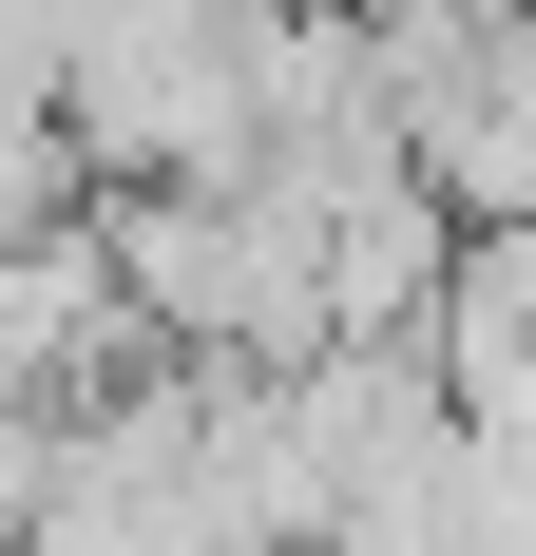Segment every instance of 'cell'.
Here are the masks:
<instances>
[{
    "label": "cell",
    "instance_id": "cell-1",
    "mask_svg": "<svg viewBox=\"0 0 536 556\" xmlns=\"http://www.w3.org/2000/svg\"><path fill=\"white\" fill-rule=\"evenodd\" d=\"M268 556H326V538H268Z\"/></svg>",
    "mask_w": 536,
    "mask_h": 556
}]
</instances>
